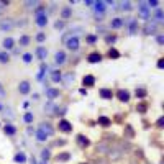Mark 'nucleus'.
Returning <instances> with one entry per match:
<instances>
[{"instance_id":"c756f323","label":"nucleus","mask_w":164,"mask_h":164,"mask_svg":"<svg viewBox=\"0 0 164 164\" xmlns=\"http://www.w3.org/2000/svg\"><path fill=\"white\" fill-rule=\"evenodd\" d=\"M51 76H53V77H51V81H53V82H59V81L62 79V77H61V72H57V71H54Z\"/></svg>"},{"instance_id":"6e6552de","label":"nucleus","mask_w":164,"mask_h":164,"mask_svg":"<svg viewBox=\"0 0 164 164\" xmlns=\"http://www.w3.org/2000/svg\"><path fill=\"white\" fill-rule=\"evenodd\" d=\"M76 139H77V144L81 148H89L90 146V139L87 138L86 135H77V138H76Z\"/></svg>"},{"instance_id":"4be33fe9","label":"nucleus","mask_w":164,"mask_h":164,"mask_svg":"<svg viewBox=\"0 0 164 164\" xmlns=\"http://www.w3.org/2000/svg\"><path fill=\"white\" fill-rule=\"evenodd\" d=\"M149 33H156V23H146L144 25V35Z\"/></svg>"},{"instance_id":"423d86ee","label":"nucleus","mask_w":164,"mask_h":164,"mask_svg":"<svg viewBox=\"0 0 164 164\" xmlns=\"http://www.w3.org/2000/svg\"><path fill=\"white\" fill-rule=\"evenodd\" d=\"M138 10H139V16H141V18H148V16H149V7H148L146 2H141V4L138 5Z\"/></svg>"},{"instance_id":"20e7f679","label":"nucleus","mask_w":164,"mask_h":164,"mask_svg":"<svg viewBox=\"0 0 164 164\" xmlns=\"http://www.w3.org/2000/svg\"><path fill=\"white\" fill-rule=\"evenodd\" d=\"M103 59V56L98 51H92V53L87 56V62H90V64H97V62H100Z\"/></svg>"},{"instance_id":"09e8293b","label":"nucleus","mask_w":164,"mask_h":164,"mask_svg":"<svg viewBox=\"0 0 164 164\" xmlns=\"http://www.w3.org/2000/svg\"><path fill=\"white\" fill-rule=\"evenodd\" d=\"M56 28H57V30L64 28V21H57V23H56Z\"/></svg>"},{"instance_id":"f704fd0d","label":"nucleus","mask_w":164,"mask_h":164,"mask_svg":"<svg viewBox=\"0 0 164 164\" xmlns=\"http://www.w3.org/2000/svg\"><path fill=\"white\" fill-rule=\"evenodd\" d=\"M105 41L108 43V45H110V43H115V41H117V35H107Z\"/></svg>"},{"instance_id":"e433bc0d","label":"nucleus","mask_w":164,"mask_h":164,"mask_svg":"<svg viewBox=\"0 0 164 164\" xmlns=\"http://www.w3.org/2000/svg\"><path fill=\"white\" fill-rule=\"evenodd\" d=\"M71 82H74V76L72 74H66V86H69Z\"/></svg>"},{"instance_id":"603ef678","label":"nucleus","mask_w":164,"mask_h":164,"mask_svg":"<svg viewBox=\"0 0 164 164\" xmlns=\"http://www.w3.org/2000/svg\"><path fill=\"white\" fill-rule=\"evenodd\" d=\"M81 164H87V163H81Z\"/></svg>"},{"instance_id":"58836bf2","label":"nucleus","mask_w":164,"mask_h":164,"mask_svg":"<svg viewBox=\"0 0 164 164\" xmlns=\"http://www.w3.org/2000/svg\"><path fill=\"white\" fill-rule=\"evenodd\" d=\"M41 156H43V159H49L51 153H49V149H43V151H41Z\"/></svg>"},{"instance_id":"b1692460","label":"nucleus","mask_w":164,"mask_h":164,"mask_svg":"<svg viewBox=\"0 0 164 164\" xmlns=\"http://www.w3.org/2000/svg\"><path fill=\"white\" fill-rule=\"evenodd\" d=\"M46 95H48L49 98L59 97V90H57V89H46Z\"/></svg>"},{"instance_id":"8fccbe9b","label":"nucleus","mask_w":164,"mask_h":164,"mask_svg":"<svg viewBox=\"0 0 164 164\" xmlns=\"http://www.w3.org/2000/svg\"><path fill=\"white\" fill-rule=\"evenodd\" d=\"M7 5H8V4H5V2H0V13L4 12V8L7 7Z\"/></svg>"},{"instance_id":"1a4fd4ad","label":"nucleus","mask_w":164,"mask_h":164,"mask_svg":"<svg viewBox=\"0 0 164 164\" xmlns=\"http://www.w3.org/2000/svg\"><path fill=\"white\" fill-rule=\"evenodd\" d=\"M82 84H84L86 87H94L95 77L92 76V74H87V76H84V77H82Z\"/></svg>"},{"instance_id":"c9c22d12","label":"nucleus","mask_w":164,"mask_h":164,"mask_svg":"<svg viewBox=\"0 0 164 164\" xmlns=\"http://www.w3.org/2000/svg\"><path fill=\"white\" fill-rule=\"evenodd\" d=\"M31 59H33V56L30 53H26V54H23V61L26 62V64H30V62H31Z\"/></svg>"},{"instance_id":"a18cd8bd","label":"nucleus","mask_w":164,"mask_h":164,"mask_svg":"<svg viewBox=\"0 0 164 164\" xmlns=\"http://www.w3.org/2000/svg\"><path fill=\"white\" fill-rule=\"evenodd\" d=\"M156 36H158V38H156V40H158V43H159V45H163V43H164V38H163V35H156Z\"/></svg>"},{"instance_id":"2eb2a0df","label":"nucleus","mask_w":164,"mask_h":164,"mask_svg":"<svg viewBox=\"0 0 164 164\" xmlns=\"http://www.w3.org/2000/svg\"><path fill=\"white\" fill-rule=\"evenodd\" d=\"M135 95L138 98H144L148 95V90H146V87H143V86H139V87H136V90H135Z\"/></svg>"},{"instance_id":"3c124183","label":"nucleus","mask_w":164,"mask_h":164,"mask_svg":"<svg viewBox=\"0 0 164 164\" xmlns=\"http://www.w3.org/2000/svg\"><path fill=\"white\" fill-rule=\"evenodd\" d=\"M41 164H46V163H45V161H43V163H41Z\"/></svg>"},{"instance_id":"5701e85b","label":"nucleus","mask_w":164,"mask_h":164,"mask_svg":"<svg viewBox=\"0 0 164 164\" xmlns=\"http://www.w3.org/2000/svg\"><path fill=\"white\" fill-rule=\"evenodd\" d=\"M13 43H15V41H13V38H5L2 45H4L5 49H12L13 48Z\"/></svg>"},{"instance_id":"c85d7f7f","label":"nucleus","mask_w":164,"mask_h":164,"mask_svg":"<svg viewBox=\"0 0 164 164\" xmlns=\"http://www.w3.org/2000/svg\"><path fill=\"white\" fill-rule=\"evenodd\" d=\"M8 61H10V56H8L7 53H0V62H2V64H7Z\"/></svg>"},{"instance_id":"9b49d317","label":"nucleus","mask_w":164,"mask_h":164,"mask_svg":"<svg viewBox=\"0 0 164 164\" xmlns=\"http://www.w3.org/2000/svg\"><path fill=\"white\" fill-rule=\"evenodd\" d=\"M71 159V153H59V154L56 156V158H54V161H56V163H67V161Z\"/></svg>"},{"instance_id":"473e14b6","label":"nucleus","mask_w":164,"mask_h":164,"mask_svg":"<svg viewBox=\"0 0 164 164\" xmlns=\"http://www.w3.org/2000/svg\"><path fill=\"white\" fill-rule=\"evenodd\" d=\"M62 18H69L71 15H72V10H71V8H62Z\"/></svg>"},{"instance_id":"49530a36","label":"nucleus","mask_w":164,"mask_h":164,"mask_svg":"<svg viewBox=\"0 0 164 164\" xmlns=\"http://www.w3.org/2000/svg\"><path fill=\"white\" fill-rule=\"evenodd\" d=\"M66 144V139H57L56 141V146H64Z\"/></svg>"},{"instance_id":"0eeeda50","label":"nucleus","mask_w":164,"mask_h":164,"mask_svg":"<svg viewBox=\"0 0 164 164\" xmlns=\"http://www.w3.org/2000/svg\"><path fill=\"white\" fill-rule=\"evenodd\" d=\"M98 95L102 98H105V100H112L113 98V92H112V89H107V87H103V89L98 90Z\"/></svg>"},{"instance_id":"f8f14e48","label":"nucleus","mask_w":164,"mask_h":164,"mask_svg":"<svg viewBox=\"0 0 164 164\" xmlns=\"http://www.w3.org/2000/svg\"><path fill=\"white\" fill-rule=\"evenodd\" d=\"M18 90H20V94L26 95L30 92V82L28 81H21L20 86H18Z\"/></svg>"},{"instance_id":"393cba45","label":"nucleus","mask_w":164,"mask_h":164,"mask_svg":"<svg viewBox=\"0 0 164 164\" xmlns=\"http://www.w3.org/2000/svg\"><path fill=\"white\" fill-rule=\"evenodd\" d=\"M136 110H138L139 113H146V110H148V103H146V102H139L138 105H136Z\"/></svg>"},{"instance_id":"c03bdc74","label":"nucleus","mask_w":164,"mask_h":164,"mask_svg":"<svg viewBox=\"0 0 164 164\" xmlns=\"http://www.w3.org/2000/svg\"><path fill=\"white\" fill-rule=\"evenodd\" d=\"M148 7H158L159 5V2H156V0H153V2H146Z\"/></svg>"},{"instance_id":"4c0bfd02","label":"nucleus","mask_w":164,"mask_h":164,"mask_svg":"<svg viewBox=\"0 0 164 164\" xmlns=\"http://www.w3.org/2000/svg\"><path fill=\"white\" fill-rule=\"evenodd\" d=\"M95 41H97V36H95V35H89V36H87V43H90V45H94Z\"/></svg>"},{"instance_id":"ddd939ff","label":"nucleus","mask_w":164,"mask_h":164,"mask_svg":"<svg viewBox=\"0 0 164 164\" xmlns=\"http://www.w3.org/2000/svg\"><path fill=\"white\" fill-rule=\"evenodd\" d=\"M97 122H98V125H102L103 128H108V127L112 125V120L108 118V117H105V115H100Z\"/></svg>"},{"instance_id":"cd10ccee","label":"nucleus","mask_w":164,"mask_h":164,"mask_svg":"<svg viewBox=\"0 0 164 164\" xmlns=\"http://www.w3.org/2000/svg\"><path fill=\"white\" fill-rule=\"evenodd\" d=\"M26 161V156L23 154V153H18V154L15 156V163H25Z\"/></svg>"},{"instance_id":"4468645a","label":"nucleus","mask_w":164,"mask_h":164,"mask_svg":"<svg viewBox=\"0 0 164 164\" xmlns=\"http://www.w3.org/2000/svg\"><path fill=\"white\" fill-rule=\"evenodd\" d=\"M13 26H15V25H13V21L10 20V18H8V20H2V23H0V30H4V31H5V30L10 31Z\"/></svg>"},{"instance_id":"a211bd4d","label":"nucleus","mask_w":164,"mask_h":164,"mask_svg":"<svg viewBox=\"0 0 164 164\" xmlns=\"http://www.w3.org/2000/svg\"><path fill=\"white\" fill-rule=\"evenodd\" d=\"M94 8H95V13H100V15H103V12H105V4L103 2H95L94 4Z\"/></svg>"},{"instance_id":"a878e982","label":"nucleus","mask_w":164,"mask_h":164,"mask_svg":"<svg viewBox=\"0 0 164 164\" xmlns=\"http://www.w3.org/2000/svg\"><path fill=\"white\" fill-rule=\"evenodd\" d=\"M125 131H127L125 135H127L128 138H133V136H135V131H133V127H131V125H127V128H125Z\"/></svg>"},{"instance_id":"de8ad7c7","label":"nucleus","mask_w":164,"mask_h":164,"mask_svg":"<svg viewBox=\"0 0 164 164\" xmlns=\"http://www.w3.org/2000/svg\"><path fill=\"white\" fill-rule=\"evenodd\" d=\"M122 7H123V10H125V8H127V10H130L131 4H130V2H125V4H122Z\"/></svg>"},{"instance_id":"7c9ffc66","label":"nucleus","mask_w":164,"mask_h":164,"mask_svg":"<svg viewBox=\"0 0 164 164\" xmlns=\"http://www.w3.org/2000/svg\"><path fill=\"white\" fill-rule=\"evenodd\" d=\"M154 12H156V18H158V21L163 23V20H164V18H163V10H161V8H156Z\"/></svg>"},{"instance_id":"dca6fc26","label":"nucleus","mask_w":164,"mask_h":164,"mask_svg":"<svg viewBox=\"0 0 164 164\" xmlns=\"http://www.w3.org/2000/svg\"><path fill=\"white\" fill-rule=\"evenodd\" d=\"M123 23H125V21H123L122 18H113V20L110 21V28L118 30V28H122V26H123Z\"/></svg>"},{"instance_id":"79ce46f5","label":"nucleus","mask_w":164,"mask_h":164,"mask_svg":"<svg viewBox=\"0 0 164 164\" xmlns=\"http://www.w3.org/2000/svg\"><path fill=\"white\" fill-rule=\"evenodd\" d=\"M163 123H164V118L161 117V118L156 122V128H159V130H161V128H163Z\"/></svg>"},{"instance_id":"a19ab883","label":"nucleus","mask_w":164,"mask_h":164,"mask_svg":"<svg viewBox=\"0 0 164 164\" xmlns=\"http://www.w3.org/2000/svg\"><path fill=\"white\" fill-rule=\"evenodd\" d=\"M36 40H38V41H40V43H43V41H45V40H46V35H45V33H38V36H36Z\"/></svg>"},{"instance_id":"412c9836","label":"nucleus","mask_w":164,"mask_h":164,"mask_svg":"<svg viewBox=\"0 0 164 164\" xmlns=\"http://www.w3.org/2000/svg\"><path fill=\"white\" fill-rule=\"evenodd\" d=\"M4 131H5V135L13 136V135L16 133V128L13 127V125H5V127H4Z\"/></svg>"},{"instance_id":"6ab92c4d","label":"nucleus","mask_w":164,"mask_h":164,"mask_svg":"<svg viewBox=\"0 0 164 164\" xmlns=\"http://www.w3.org/2000/svg\"><path fill=\"white\" fill-rule=\"evenodd\" d=\"M36 56L40 57L41 61H45V59H46V56H48V51H46V49L43 48V46H40V48L36 49Z\"/></svg>"},{"instance_id":"7ed1b4c3","label":"nucleus","mask_w":164,"mask_h":164,"mask_svg":"<svg viewBox=\"0 0 164 164\" xmlns=\"http://www.w3.org/2000/svg\"><path fill=\"white\" fill-rule=\"evenodd\" d=\"M117 97H118V100L120 102H123V103H127V102H130V92H128L127 89H118L117 90Z\"/></svg>"},{"instance_id":"37998d69","label":"nucleus","mask_w":164,"mask_h":164,"mask_svg":"<svg viewBox=\"0 0 164 164\" xmlns=\"http://www.w3.org/2000/svg\"><path fill=\"white\" fill-rule=\"evenodd\" d=\"M158 67H159V69H163V67H164V59H163V57L158 59Z\"/></svg>"},{"instance_id":"ea45409f","label":"nucleus","mask_w":164,"mask_h":164,"mask_svg":"<svg viewBox=\"0 0 164 164\" xmlns=\"http://www.w3.org/2000/svg\"><path fill=\"white\" fill-rule=\"evenodd\" d=\"M23 118H25V122H26V123H31L33 122V115L31 113H25Z\"/></svg>"},{"instance_id":"2f4dec72","label":"nucleus","mask_w":164,"mask_h":164,"mask_svg":"<svg viewBox=\"0 0 164 164\" xmlns=\"http://www.w3.org/2000/svg\"><path fill=\"white\" fill-rule=\"evenodd\" d=\"M28 43H30V36H28V35H23V36L20 38V45L21 46H26Z\"/></svg>"},{"instance_id":"f257e3e1","label":"nucleus","mask_w":164,"mask_h":164,"mask_svg":"<svg viewBox=\"0 0 164 164\" xmlns=\"http://www.w3.org/2000/svg\"><path fill=\"white\" fill-rule=\"evenodd\" d=\"M35 18H36L38 26H46V23H48V16H46L45 7H38L36 10H35Z\"/></svg>"},{"instance_id":"72a5a7b5","label":"nucleus","mask_w":164,"mask_h":164,"mask_svg":"<svg viewBox=\"0 0 164 164\" xmlns=\"http://www.w3.org/2000/svg\"><path fill=\"white\" fill-rule=\"evenodd\" d=\"M136 30H138V26H136V20H133V21L130 23V33H131V35H135Z\"/></svg>"},{"instance_id":"f3484780","label":"nucleus","mask_w":164,"mask_h":164,"mask_svg":"<svg viewBox=\"0 0 164 164\" xmlns=\"http://www.w3.org/2000/svg\"><path fill=\"white\" fill-rule=\"evenodd\" d=\"M64 61H66V54L62 51H57L56 56H54V62L56 64H64Z\"/></svg>"},{"instance_id":"39448f33","label":"nucleus","mask_w":164,"mask_h":164,"mask_svg":"<svg viewBox=\"0 0 164 164\" xmlns=\"http://www.w3.org/2000/svg\"><path fill=\"white\" fill-rule=\"evenodd\" d=\"M57 128H59V131H62V133H71V131H72V123L67 122V120H61L59 125H57Z\"/></svg>"},{"instance_id":"aec40b11","label":"nucleus","mask_w":164,"mask_h":164,"mask_svg":"<svg viewBox=\"0 0 164 164\" xmlns=\"http://www.w3.org/2000/svg\"><path fill=\"white\" fill-rule=\"evenodd\" d=\"M107 57H110V59H118L120 57V53L117 51L115 48H110L108 51H107Z\"/></svg>"},{"instance_id":"bb28decb","label":"nucleus","mask_w":164,"mask_h":164,"mask_svg":"<svg viewBox=\"0 0 164 164\" xmlns=\"http://www.w3.org/2000/svg\"><path fill=\"white\" fill-rule=\"evenodd\" d=\"M36 136H38V141H41V143H45V141H46V138H48V136H46V135H45V133H43L41 130H38V131H36Z\"/></svg>"},{"instance_id":"f03ea898","label":"nucleus","mask_w":164,"mask_h":164,"mask_svg":"<svg viewBox=\"0 0 164 164\" xmlns=\"http://www.w3.org/2000/svg\"><path fill=\"white\" fill-rule=\"evenodd\" d=\"M66 46L71 51H79V38L77 36H71L69 40H66Z\"/></svg>"},{"instance_id":"9d476101","label":"nucleus","mask_w":164,"mask_h":164,"mask_svg":"<svg viewBox=\"0 0 164 164\" xmlns=\"http://www.w3.org/2000/svg\"><path fill=\"white\" fill-rule=\"evenodd\" d=\"M40 130L43 131V133H45L46 136H51V135H53V133H54L53 127H51L49 123H45V122H43V123H41V125H40Z\"/></svg>"}]
</instances>
